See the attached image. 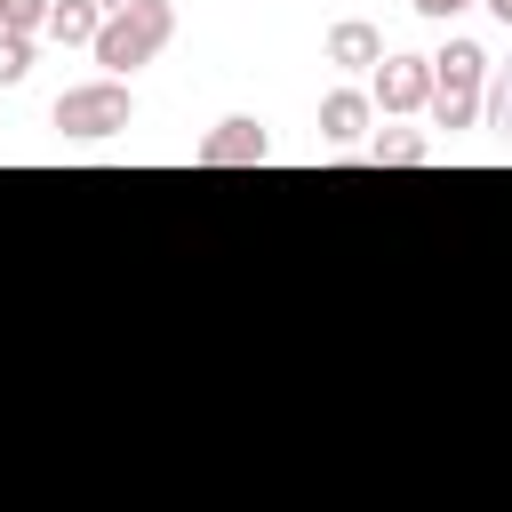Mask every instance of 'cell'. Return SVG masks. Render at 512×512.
Instances as JSON below:
<instances>
[{
  "label": "cell",
  "instance_id": "5bb4252c",
  "mask_svg": "<svg viewBox=\"0 0 512 512\" xmlns=\"http://www.w3.org/2000/svg\"><path fill=\"white\" fill-rule=\"evenodd\" d=\"M480 8H488V16H496V24H512V0H480Z\"/></svg>",
  "mask_w": 512,
  "mask_h": 512
},
{
  "label": "cell",
  "instance_id": "8fae6325",
  "mask_svg": "<svg viewBox=\"0 0 512 512\" xmlns=\"http://www.w3.org/2000/svg\"><path fill=\"white\" fill-rule=\"evenodd\" d=\"M0 32H48V0H0Z\"/></svg>",
  "mask_w": 512,
  "mask_h": 512
},
{
  "label": "cell",
  "instance_id": "4fadbf2b",
  "mask_svg": "<svg viewBox=\"0 0 512 512\" xmlns=\"http://www.w3.org/2000/svg\"><path fill=\"white\" fill-rule=\"evenodd\" d=\"M408 8H416V16H424V24H448V16H464V8H472V0H408Z\"/></svg>",
  "mask_w": 512,
  "mask_h": 512
},
{
  "label": "cell",
  "instance_id": "52a82bcc",
  "mask_svg": "<svg viewBox=\"0 0 512 512\" xmlns=\"http://www.w3.org/2000/svg\"><path fill=\"white\" fill-rule=\"evenodd\" d=\"M328 64H344V72H376V64H384V32H376L368 16L328 24Z\"/></svg>",
  "mask_w": 512,
  "mask_h": 512
},
{
  "label": "cell",
  "instance_id": "8992f818",
  "mask_svg": "<svg viewBox=\"0 0 512 512\" xmlns=\"http://www.w3.org/2000/svg\"><path fill=\"white\" fill-rule=\"evenodd\" d=\"M368 120H376L368 88H328V96H320V144H360Z\"/></svg>",
  "mask_w": 512,
  "mask_h": 512
},
{
  "label": "cell",
  "instance_id": "277c9868",
  "mask_svg": "<svg viewBox=\"0 0 512 512\" xmlns=\"http://www.w3.org/2000/svg\"><path fill=\"white\" fill-rule=\"evenodd\" d=\"M368 104H376L384 120L424 112V104H432V56H384L376 80H368Z\"/></svg>",
  "mask_w": 512,
  "mask_h": 512
},
{
  "label": "cell",
  "instance_id": "9a60e30c",
  "mask_svg": "<svg viewBox=\"0 0 512 512\" xmlns=\"http://www.w3.org/2000/svg\"><path fill=\"white\" fill-rule=\"evenodd\" d=\"M96 8H104V16H120V8H136V0H96Z\"/></svg>",
  "mask_w": 512,
  "mask_h": 512
},
{
  "label": "cell",
  "instance_id": "3957f363",
  "mask_svg": "<svg viewBox=\"0 0 512 512\" xmlns=\"http://www.w3.org/2000/svg\"><path fill=\"white\" fill-rule=\"evenodd\" d=\"M48 120H56L64 136H80V144H104V136L136 128V88H128V80H80V88L56 96Z\"/></svg>",
  "mask_w": 512,
  "mask_h": 512
},
{
  "label": "cell",
  "instance_id": "9c48e42d",
  "mask_svg": "<svg viewBox=\"0 0 512 512\" xmlns=\"http://www.w3.org/2000/svg\"><path fill=\"white\" fill-rule=\"evenodd\" d=\"M368 160L376 168H416V160H432V136L424 128H376L368 136Z\"/></svg>",
  "mask_w": 512,
  "mask_h": 512
},
{
  "label": "cell",
  "instance_id": "7a4b0ae2",
  "mask_svg": "<svg viewBox=\"0 0 512 512\" xmlns=\"http://www.w3.org/2000/svg\"><path fill=\"white\" fill-rule=\"evenodd\" d=\"M176 40V8L168 0H136V8H120V16H104V32H96V64H104V80H128L136 64H152L160 48Z\"/></svg>",
  "mask_w": 512,
  "mask_h": 512
},
{
  "label": "cell",
  "instance_id": "30bf717a",
  "mask_svg": "<svg viewBox=\"0 0 512 512\" xmlns=\"http://www.w3.org/2000/svg\"><path fill=\"white\" fill-rule=\"evenodd\" d=\"M480 112H488V128H496V136H504V152H512V64H496V72H488Z\"/></svg>",
  "mask_w": 512,
  "mask_h": 512
},
{
  "label": "cell",
  "instance_id": "6da1fadb",
  "mask_svg": "<svg viewBox=\"0 0 512 512\" xmlns=\"http://www.w3.org/2000/svg\"><path fill=\"white\" fill-rule=\"evenodd\" d=\"M488 48L480 40H448L440 56H432V128L440 136H464V128H480V96H488Z\"/></svg>",
  "mask_w": 512,
  "mask_h": 512
},
{
  "label": "cell",
  "instance_id": "5b68a950",
  "mask_svg": "<svg viewBox=\"0 0 512 512\" xmlns=\"http://www.w3.org/2000/svg\"><path fill=\"white\" fill-rule=\"evenodd\" d=\"M192 160H200V168H256V160H272V136H264L248 112H232V120H216V128L200 136Z\"/></svg>",
  "mask_w": 512,
  "mask_h": 512
},
{
  "label": "cell",
  "instance_id": "ba28073f",
  "mask_svg": "<svg viewBox=\"0 0 512 512\" xmlns=\"http://www.w3.org/2000/svg\"><path fill=\"white\" fill-rule=\"evenodd\" d=\"M96 32H104V8H96V0H48V40L96 48Z\"/></svg>",
  "mask_w": 512,
  "mask_h": 512
},
{
  "label": "cell",
  "instance_id": "7c38bea8",
  "mask_svg": "<svg viewBox=\"0 0 512 512\" xmlns=\"http://www.w3.org/2000/svg\"><path fill=\"white\" fill-rule=\"evenodd\" d=\"M24 72H32V40L24 32H0V88H16Z\"/></svg>",
  "mask_w": 512,
  "mask_h": 512
}]
</instances>
